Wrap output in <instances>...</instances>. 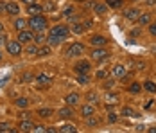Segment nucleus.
<instances>
[{
  "label": "nucleus",
  "mask_w": 156,
  "mask_h": 133,
  "mask_svg": "<svg viewBox=\"0 0 156 133\" xmlns=\"http://www.w3.org/2000/svg\"><path fill=\"white\" fill-rule=\"evenodd\" d=\"M27 27L31 31H34V32H38V31H47L48 20L43 15H34L27 20Z\"/></svg>",
  "instance_id": "nucleus-1"
},
{
  "label": "nucleus",
  "mask_w": 156,
  "mask_h": 133,
  "mask_svg": "<svg viewBox=\"0 0 156 133\" xmlns=\"http://www.w3.org/2000/svg\"><path fill=\"white\" fill-rule=\"evenodd\" d=\"M5 49H7V54H11L13 58L22 56V52H23L22 43H20L18 40H7V42H5Z\"/></svg>",
  "instance_id": "nucleus-2"
},
{
  "label": "nucleus",
  "mask_w": 156,
  "mask_h": 133,
  "mask_svg": "<svg viewBox=\"0 0 156 133\" xmlns=\"http://www.w3.org/2000/svg\"><path fill=\"white\" fill-rule=\"evenodd\" d=\"M92 59L97 61V63H101V61H106L109 58V52L104 49V47H94V50H92Z\"/></svg>",
  "instance_id": "nucleus-3"
},
{
  "label": "nucleus",
  "mask_w": 156,
  "mask_h": 133,
  "mask_svg": "<svg viewBox=\"0 0 156 133\" xmlns=\"http://www.w3.org/2000/svg\"><path fill=\"white\" fill-rule=\"evenodd\" d=\"M84 54V45L76 42V43H72L68 49H66V56L68 58H79V56H83Z\"/></svg>",
  "instance_id": "nucleus-4"
},
{
  "label": "nucleus",
  "mask_w": 156,
  "mask_h": 133,
  "mask_svg": "<svg viewBox=\"0 0 156 133\" xmlns=\"http://www.w3.org/2000/svg\"><path fill=\"white\" fill-rule=\"evenodd\" d=\"M74 70H76V74H90V70H92V63L86 61V59H79L77 63L74 65Z\"/></svg>",
  "instance_id": "nucleus-5"
},
{
  "label": "nucleus",
  "mask_w": 156,
  "mask_h": 133,
  "mask_svg": "<svg viewBox=\"0 0 156 133\" xmlns=\"http://www.w3.org/2000/svg\"><path fill=\"white\" fill-rule=\"evenodd\" d=\"M18 42L22 45H27L31 43L32 40H34V31L31 29H23V31H18V38H16Z\"/></svg>",
  "instance_id": "nucleus-6"
},
{
  "label": "nucleus",
  "mask_w": 156,
  "mask_h": 133,
  "mask_svg": "<svg viewBox=\"0 0 156 133\" xmlns=\"http://www.w3.org/2000/svg\"><path fill=\"white\" fill-rule=\"evenodd\" d=\"M63 36H59V34H56V32H52V31H48V34H47V40H45V43H48L50 47H54V45H59L63 43Z\"/></svg>",
  "instance_id": "nucleus-7"
},
{
  "label": "nucleus",
  "mask_w": 156,
  "mask_h": 133,
  "mask_svg": "<svg viewBox=\"0 0 156 133\" xmlns=\"http://www.w3.org/2000/svg\"><path fill=\"white\" fill-rule=\"evenodd\" d=\"M106 43H108V38H106V36L94 34V36L90 38V45H94V47H104Z\"/></svg>",
  "instance_id": "nucleus-8"
},
{
  "label": "nucleus",
  "mask_w": 156,
  "mask_h": 133,
  "mask_svg": "<svg viewBox=\"0 0 156 133\" xmlns=\"http://www.w3.org/2000/svg\"><path fill=\"white\" fill-rule=\"evenodd\" d=\"M5 13L11 16H18L20 15V6L16 2H5Z\"/></svg>",
  "instance_id": "nucleus-9"
},
{
  "label": "nucleus",
  "mask_w": 156,
  "mask_h": 133,
  "mask_svg": "<svg viewBox=\"0 0 156 133\" xmlns=\"http://www.w3.org/2000/svg\"><path fill=\"white\" fill-rule=\"evenodd\" d=\"M50 31H52V32H56V34H59V36H63L65 40H66V38H68V34H70V27H68V25H54Z\"/></svg>",
  "instance_id": "nucleus-10"
},
{
  "label": "nucleus",
  "mask_w": 156,
  "mask_h": 133,
  "mask_svg": "<svg viewBox=\"0 0 156 133\" xmlns=\"http://www.w3.org/2000/svg\"><path fill=\"white\" fill-rule=\"evenodd\" d=\"M32 128H34V124L31 122V119H22L20 120V124H18V131H32Z\"/></svg>",
  "instance_id": "nucleus-11"
},
{
  "label": "nucleus",
  "mask_w": 156,
  "mask_h": 133,
  "mask_svg": "<svg viewBox=\"0 0 156 133\" xmlns=\"http://www.w3.org/2000/svg\"><path fill=\"white\" fill-rule=\"evenodd\" d=\"M58 113H59V117L61 119H72L74 117V106H65V108H61V110H58Z\"/></svg>",
  "instance_id": "nucleus-12"
},
{
  "label": "nucleus",
  "mask_w": 156,
  "mask_h": 133,
  "mask_svg": "<svg viewBox=\"0 0 156 133\" xmlns=\"http://www.w3.org/2000/svg\"><path fill=\"white\" fill-rule=\"evenodd\" d=\"M52 54V47L48 43H43L41 47H38V54L36 56H40V58H47V56H50Z\"/></svg>",
  "instance_id": "nucleus-13"
},
{
  "label": "nucleus",
  "mask_w": 156,
  "mask_h": 133,
  "mask_svg": "<svg viewBox=\"0 0 156 133\" xmlns=\"http://www.w3.org/2000/svg\"><path fill=\"white\" fill-rule=\"evenodd\" d=\"M34 81H36L40 87H48L52 79H50V76H47V74H38L36 77H34Z\"/></svg>",
  "instance_id": "nucleus-14"
},
{
  "label": "nucleus",
  "mask_w": 156,
  "mask_h": 133,
  "mask_svg": "<svg viewBox=\"0 0 156 133\" xmlns=\"http://www.w3.org/2000/svg\"><path fill=\"white\" fill-rule=\"evenodd\" d=\"M138 15H140V9H136V7H127L124 11V18H127V20H136Z\"/></svg>",
  "instance_id": "nucleus-15"
},
{
  "label": "nucleus",
  "mask_w": 156,
  "mask_h": 133,
  "mask_svg": "<svg viewBox=\"0 0 156 133\" xmlns=\"http://www.w3.org/2000/svg\"><path fill=\"white\" fill-rule=\"evenodd\" d=\"M41 11H43V6H40V4H31V6H27V13H29V16L41 15Z\"/></svg>",
  "instance_id": "nucleus-16"
},
{
  "label": "nucleus",
  "mask_w": 156,
  "mask_h": 133,
  "mask_svg": "<svg viewBox=\"0 0 156 133\" xmlns=\"http://www.w3.org/2000/svg\"><path fill=\"white\" fill-rule=\"evenodd\" d=\"M13 27H15L16 31L27 29V20H25V18H20V16H16L15 22H13Z\"/></svg>",
  "instance_id": "nucleus-17"
},
{
  "label": "nucleus",
  "mask_w": 156,
  "mask_h": 133,
  "mask_svg": "<svg viewBox=\"0 0 156 133\" xmlns=\"http://www.w3.org/2000/svg\"><path fill=\"white\" fill-rule=\"evenodd\" d=\"M124 74H126L124 65H113V67H111V76H113V77H122Z\"/></svg>",
  "instance_id": "nucleus-18"
},
{
  "label": "nucleus",
  "mask_w": 156,
  "mask_h": 133,
  "mask_svg": "<svg viewBox=\"0 0 156 133\" xmlns=\"http://www.w3.org/2000/svg\"><path fill=\"white\" fill-rule=\"evenodd\" d=\"M92 9L95 11V15L102 16V15H106V13H108L109 7L106 6V4H99V2H97V4H94V7H92Z\"/></svg>",
  "instance_id": "nucleus-19"
},
{
  "label": "nucleus",
  "mask_w": 156,
  "mask_h": 133,
  "mask_svg": "<svg viewBox=\"0 0 156 133\" xmlns=\"http://www.w3.org/2000/svg\"><path fill=\"white\" fill-rule=\"evenodd\" d=\"M136 22H138V25H149L151 22H153V16L149 15V13H144V15H138V18H136Z\"/></svg>",
  "instance_id": "nucleus-20"
},
{
  "label": "nucleus",
  "mask_w": 156,
  "mask_h": 133,
  "mask_svg": "<svg viewBox=\"0 0 156 133\" xmlns=\"http://www.w3.org/2000/svg\"><path fill=\"white\" fill-rule=\"evenodd\" d=\"M45 40H47V34H45V31H38V32H34V43L36 45H43L45 43Z\"/></svg>",
  "instance_id": "nucleus-21"
},
{
  "label": "nucleus",
  "mask_w": 156,
  "mask_h": 133,
  "mask_svg": "<svg viewBox=\"0 0 156 133\" xmlns=\"http://www.w3.org/2000/svg\"><path fill=\"white\" fill-rule=\"evenodd\" d=\"M65 103L68 104V106H76V104L79 103V94H76V92L68 94V95L65 97Z\"/></svg>",
  "instance_id": "nucleus-22"
},
{
  "label": "nucleus",
  "mask_w": 156,
  "mask_h": 133,
  "mask_svg": "<svg viewBox=\"0 0 156 133\" xmlns=\"http://www.w3.org/2000/svg\"><path fill=\"white\" fill-rule=\"evenodd\" d=\"M95 113V108L92 106V104H84V106H81V115L86 119V117H90V115H94Z\"/></svg>",
  "instance_id": "nucleus-23"
},
{
  "label": "nucleus",
  "mask_w": 156,
  "mask_h": 133,
  "mask_svg": "<svg viewBox=\"0 0 156 133\" xmlns=\"http://www.w3.org/2000/svg\"><path fill=\"white\" fill-rule=\"evenodd\" d=\"M15 106L18 108H29V97H23V95H20V97H16L15 99Z\"/></svg>",
  "instance_id": "nucleus-24"
},
{
  "label": "nucleus",
  "mask_w": 156,
  "mask_h": 133,
  "mask_svg": "<svg viewBox=\"0 0 156 133\" xmlns=\"http://www.w3.org/2000/svg\"><path fill=\"white\" fill-rule=\"evenodd\" d=\"M25 54H29V56H36V54H38V45L34 43V42L27 43V47H25Z\"/></svg>",
  "instance_id": "nucleus-25"
},
{
  "label": "nucleus",
  "mask_w": 156,
  "mask_h": 133,
  "mask_svg": "<svg viewBox=\"0 0 156 133\" xmlns=\"http://www.w3.org/2000/svg\"><path fill=\"white\" fill-rule=\"evenodd\" d=\"M56 9H58V6H56L52 0H45V2H43V11H47V13H54Z\"/></svg>",
  "instance_id": "nucleus-26"
},
{
  "label": "nucleus",
  "mask_w": 156,
  "mask_h": 133,
  "mask_svg": "<svg viewBox=\"0 0 156 133\" xmlns=\"http://www.w3.org/2000/svg\"><path fill=\"white\" fill-rule=\"evenodd\" d=\"M84 24H79V22H76V24H72V27H70V31L74 32V34H83L84 32Z\"/></svg>",
  "instance_id": "nucleus-27"
},
{
  "label": "nucleus",
  "mask_w": 156,
  "mask_h": 133,
  "mask_svg": "<svg viewBox=\"0 0 156 133\" xmlns=\"http://www.w3.org/2000/svg\"><path fill=\"white\" fill-rule=\"evenodd\" d=\"M122 115H124V117H140V113L135 112L131 106H126L124 110H122Z\"/></svg>",
  "instance_id": "nucleus-28"
},
{
  "label": "nucleus",
  "mask_w": 156,
  "mask_h": 133,
  "mask_svg": "<svg viewBox=\"0 0 156 133\" xmlns=\"http://www.w3.org/2000/svg\"><path fill=\"white\" fill-rule=\"evenodd\" d=\"M59 131L61 133H76L77 131V128H76L74 124H63L61 128H59Z\"/></svg>",
  "instance_id": "nucleus-29"
},
{
  "label": "nucleus",
  "mask_w": 156,
  "mask_h": 133,
  "mask_svg": "<svg viewBox=\"0 0 156 133\" xmlns=\"http://www.w3.org/2000/svg\"><path fill=\"white\" fill-rule=\"evenodd\" d=\"M61 15L65 16V18H70V16H74V15H76V7H74V6H66V7L63 9Z\"/></svg>",
  "instance_id": "nucleus-30"
},
{
  "label": "nucleus",
  "mask_w": 156,
  "mask_h": 133,
  "mask_svg": "<svg viewBox=\"0 0 156 133\" xmlns=\"http://www.w3.org/2000/svg\"><path fill=\"white\" fill-rule=\"evenodd\" d=\"M38 115L41 119H48V117H52V110L50 108H40L38 110Z\"/></svg>",
  "instance_id": "nucleus-31"
},
{
  "label": "nucleus",
  "mask_w": 156,
  "mask_h": 133,
  "mask_svg": "<svg viewBox=\"0 0 156 133\" xmlns=\"http://www.w3.org/2000/svg\"><path fill=\"white\" fill-rule=\"evenodd\" d=\"M106 6L111 9H119V7H122V0H106Z\"/></svg>",
  "instance_id": "nucleus-32"
},
{
  "label": "nucleus",
  "mask_w": 156,
  "mask_h": 133,
  "mask_svg": "<svg viewBox=\"0 0 156 133\" xmlns=\"http://www.w3.org/2000/svg\"><path fill=\"white\" fill-rule=\"evenodd\" d=\"M101 120L97 117H94V115H90V117H86V126H90V128H95L97 124H99Z\"/></svg>",
  "instance_id": "nucleus-33"
},
{
  "label": "nucleus",
  "mask_w": 156,
  "mask_h": 133,
  "mask_svg": "<svg viewBox=\"0 0 156 133\" xmlns=\"http://www.w3.org/2000/svg\"><path fill=\"white\" fill-rule=\"evenodd\" d=\"M77 83L79 85H88V83H90L88 74H77Z\"/></svg>",
  "instance_id": "nucleus-34"
},
{
  "label": "nucleus",
  "mask_w": 156,
  "mask_h": 133,
  "mask_svg": "<svg viewBox=\"0 0 156 133\" xmlns=\"http://www.w3.org/2000/svg\"><path fill=\"white\" fill-rule=\"evenodd\" d=\"M144 88L147 90V92H151V94H154L156 92V83H153V81H145V83H144Z\"/></svg>",
  "instance_id": "nucleus-35"
},
{
  "label": "nucleus",
  "mask_w": 156,
  "mask_h": 133,
  "mask_svg": "<svg viewBox=\"0 0 156 133\" xmlns=\"http://www.w3.org/2000/svg\"><path fill=\"white\" fill-rule=\"evenodd\" d=\"M140 90H142L140 83H131V85H129V92H131V94H140Z\"/></svg>",
  "instance_id": "nucleus-36"
},
{
  "label": "nucleus",
  "mask_w": 156,
  "mask_h": 133,
  "mask_svg": "<svg viewBox=\"0 0 156 133\" xmlns=\"http://www.w3.org/2000/svg\"><path fill=\"white\" fill-rule=\"evenodd\" d=\"M32 131H36V133H47V126H45V124H34Z\"/></svg>",
  "instance_id": "nucleus-37"
},
{
  "label": "nucleus",
  "mask_w": 156,
  "mask_h": 133,
  "mask_svg": "<svg viewBox=\"0 0 156 133\" xmlns=\"http://www.w3.org/2000/svg\"><path fill=\"white\" fill-rule=\"evenodd\" d=\"M86 99H88V103H97V101H99V97H97L95 92H90V94L86 95Z\"/></svg>",
  "instance_id": "nucleus-38"
},
{
  "label": "nucleus",
  "mask_w": 156,
  "mask_h": 133,
  "mask_svg": "<svg viewBox=\"0 0 156 133\" xmlns=\"http://www.w3.org/2000/svg\"><path fill=\"white\" fill-rule=\"evenodd\" d=\"M32 79H34V76H32L31 72H25V74L22 76V81H23V83H31Z\"/></svg>",
  "instance_id": "nucleus-39"
},
{
  "label": "nucleus",
  "mask_w": 156,
  "mask_h": 133,
  "mask_svg": "<svg viewBox=\"0 0 156 133\" xmlns=\"http://www.w3.org/2000/svg\"><path fill=\"white\" fill-rule=\"evenodd\" d=\"M95 77H97V79H106V77H108V70H97Z\"/></svg>",
  "instance_id": "nucleus-40"
},
{
  "label": "nucleus",
  "mask_w": 156,
  "mask_h": 133,
  "mask_svg": "<svg viewBox=\"0 0 156 133\" xmlns=\"http://www.w3.org/2000/svg\"><path fill=\"white\" fill-rule=\"evenodd\" d=\"M108 120L111 122V124H113V122H117V120H119V115H117V113H113V112H109V115H108Z\"/></svg>",
  "instance_id": "nucleus-41"
},
{
  "label": "nucleus",
  "mask_w": 156,
  "mask_h": 133,
  "mask_svg": "<svg viewBox=\"0 0 156 133\" xmlns=\"http://www.w3.org/2000/svg\"><path fill=\"white\" fill-rule=\"evenodd\" d=\"M119 101V97H117V94H109L108 95V103L111 104V103H117Z\"/></svg>",
  "instance_id": "nucleus-42"
},
{
  "label": "nucleus",
  "mask_w": 156,
  "mask_h": 133,
  "mask_svg": "<svg viewBox=\"0 0 156 133\" xmlns=\"http://www.w3.org/2000/svg\"><path fill=\"white\" fill-rule=\"evenodd\" d=\"M149 32H151L153 36H156V22H151V24H149Z\"/></svg>",
  "instance_id": "nucleus-43"
},
{
  "label": "nucleus",
  "mask_w": 156,
  "mask_h": 133,
  "mask_svg": "<svg viewBox=\"0 0 156 133\" xmlns=\"http://www.w3.org/2000/svg\"><path fill=\"white\" fill-rule=\"evenodd\" d=\"M135 68H136V70H142V68H145V63H144V61H136V63H135Z\"/></svg>",
  "instance_id": "nucleus-44"
},
{
  "label": "nucleus",
  "mask_w": 156,
  "mask_h": 133,
  "mask_svg": "<svg viewBox=\"0 0 156 133\" xmlns=\"http://www.w3.org/2000/svg\"><path fill=\"white\" fill-rule=\"evenodd\" d=\"M20 119H31V112H20Z\"/></svg>",
  "instance_id": "nucleus-45"
},
{
  "label": "nucleus",
  "mask_w": 156,
  "mask_h": 133,
  "mask_svg": "<svg viewBox=\"0 0 156 133\" xmlns=\"http://www.w3.org/2000/svg\"><path fill=\"white\" fill-rule=\"evenodd\" d=\"M5 42H7V38L4 36V32H0V47H4V45H5Z\"/></svg>",
  "instance_id": "nucleus-46"
},
{
  "label": "nucleus",
  "mask_w": 156,
  "mask_h": 133,
  "mask_svg": "<svg viewBox=\"0 0 156 133\" xmlns=\"http://www.w3.org/2000/svg\"><path fill=\"white\" fill-rule=\"evenodd\" d=\"M113 83H115V81L108 79V81H104V87H106V88H111V87H113Z\"/></svg>",
  "instance_id": "nucleus-47"
},
{
  "label": "nucleus",
  "mask_w": 156,
  "mask_h": 133,
  "mask_svg": "<svg viewBox=\"0 0 156 133\" xmlns=\"http://www.w3.org/2000/svg\"><path fill=\"white\" fill-rule=\"evenodd\" d=\"M5 13V2H0V15Z\"/></svg>",
  "instance_id": "nucleus-48"
},
{
  "label": "nucleus",
  "mask_w": 156,
  "mask_h": 133,
  "mask_svg": "<svg viewBox=\"0 0 156 133\" xmlns=\"http://www.w3.org/2000/svg\"><path fill=\"white\" fill-rule=\"evenodd\" d=\"M20 2H23L25 6H31V4H34V0H20Z\"/></svg>",
  "instance_id": "nucleus-49"
},
{
  "label": "nucleus",
  "mask_w": 156,
  "mask_h": 133,
  "mask_svg": "<svg viewBox=\"0 0 156 133\" xmlns=\"http://www.w3.org/2000/svg\"><path fill=\"white\" fill-rule=\"evenodd\" d=\"M58 131V128H47V133H56Z\"/></svg>",
  "instance_id": "nucleus-50"
},
{
  "label": "nucleus",
  "mask_w": 156,
  "mask_h": 133,
  "mask_svg": "<svg viewBox=\"0 0 156 133\" xmlns=\"http://www.w3.org/2000/svg\"><path fill=\"white\" fill-rule=\"evenodd\" d=\"M147 131H149V133H156V128H149Z\"/></svg>",
  "instance_id": "nucleus-51"
},
{
  "label": "nucleus",
  "mask_w": 156,
  "mask_h": 133,
  "mask_svg": "<svg viewBox=\"0 0 156 133\" xmlns=\"http://www.w3.org/2000/svg\"><path fill=\"white\" fill-rule=\"evenodd\" d=\"M0 32H4V24L0 22Z\"/></svg>",
  "instance_id": "nucleus-52"
},
{
  "label": "nucleus",
  "mask_w": 156,
  "mask_h": 133,
  "mask_svg": "<svg viewBox=\"0 0 156 133\" xmlns=\"http://www.w3.org/2000/svg\"><path fill=\"white\" fill-rule=\"evenodd\" d=\"M74 2H86V0H74Z\"/></svg>",
  "instance_id": "nucleus-53"
},
{
  "label": "nucleus",
  "mask_w": 156,
  "mask_h": 133,
  "mask_svg": "<svg viewBox=\"0 0 156 133\" xmlns=\"http://www.w3.org/2000/svg\"><path fill=\"white\" fill-rule=\"evenodd\" d=\"M154 6H156V2H154Z\"/></svg>",
  "instance_id": "nucleus-54"
}]
</instances>
